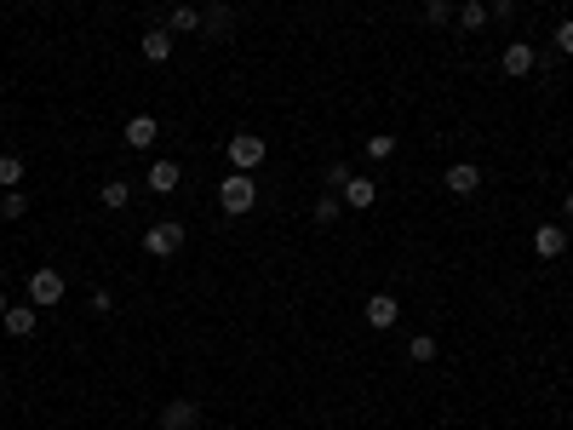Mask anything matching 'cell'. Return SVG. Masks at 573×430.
Instances as JSON below:
<instances>
[{"label":"cell","mask_w":573,"mask_h":430,"mask_svg":"<svg viewBox=\"0 0 573 430\" xmlns=\"http://www.w3.org/2000/svg\"><path fill=\"white\" fill-rule=\"evenodd\" d=\"M178 184H184V167L178 161H150V190L155 195H173Z\"/></svg>","instance_id":"obj_15"},{"label":"cell","mask_w":573,"mask_h":430,"mask_svg":"<svg viewBox=\"0 0 573 430\" xmlns=\"http://www.w3.org/2000/svg\"><path fill=\"white\" fill-rule=\"evenodd\" d=\"M396 150H401V144H396V132H373V138H368V161H373V167L390 161Z\"/></svg>","instance_id":"obj_18"},{"label":"cell","mask_w":573,"mask_h":430,"mask_svg":"<svg viewBox=\"0 0 573 430\" xmlns=\"http://www.w3.org/2000/svg\"><path fill=\"white\" fill-rule=\"evenodd\" d=\"M23 184V161L18 155H0V190H18Z\"/></svg>","instance_id":"obj_22"},{"label":"cell","mask_w":573,"mask_h":430,"mask_svg":"<svg viewBox=\"0 0 573 430\" xmlns=\"http://www.w3.org/2000/svg\"><path fill=\"white\" fill-rule=\"evenodd\" d=\"M195 430H201V425H195Z\"/></svg>","instance_id":"obj_31"},{"label":"cell","mask_w":573,"mask_h":430,"mask_svg":"<svg viewBox=\"0 0 573 430\" xmlns=\"http://www.w3.org/2000/svg\"><path fill=\"white\" fill-rule=\"evenodd\" d=\"M459 23H465V29L476 35L482 23H487V6H482V0H465V6H459Z\"/></svg>","instance_id":"obj_23"},{"label":"cell","mask_w":573,"mask_h":430,"mask_svg":"<svg viewBox=\"0 0 573 430\" xmlns=\"http://www.w3.org/2000/svg\"><path fill=\"white\" fill-rule=\"evenodd\" d=\"M229 167L236 172H259L264 167V138L259 132H236V138H229Z\"/></svg>","instance_id":"obj_4"},{"label":"cell","mask_w":573,"mask_h":430,"mask_svg":"<svg viewBox=\"0 0 573 430\" xmlns=\"http://www.w3.org/2000/svg\"><path fill=\"white\" fill-rule=\"evenodd\" d=\"M562 218H568V224H573V195H562Z\"/></svg>","instance_id":"obj_28"},{"label":"cell","mask_w":573,"mask_h":430,"mask_svg":"<svg viewBox=\"0 0 573 430\" xmlns=\"http://www.w3.org/2000/svg\"><path fill=\"white\" fill-rule=\"evenodd\" d=\"M442 184H447V195H476V190H482V167L453 161V167L442 172Z\"/></svg>","instance_id":"obj_9"},{"label":"cell","mask_w":573,"mask_h":430,"mask_svg":"<svg viewBox=\"0 0 573 430\" xmlns=\"http://www.w3.org/2000/svg\"><path fill=\"white\" fill-rule=\"evenodd\" d=\"M338 213H345V201H338V195H333V190H327V195H321V201H315V213H310V218H315V224H333V218H338Z\"/></svg>","instance_id":"obj_20"},{"label":"cell","mask_w":573,"mask_h":430,"mask_svg":"<svg viewBox=\"0 0 573 430\" xmlns=\"http://www.w3.org/2000/svg\"><path fill=\"white\" fill-rule=\"evenodd\" d=\"M516 12V0H487V18H510Z\"/></svg>","instance_id":"obj_27"},{"label":"cell","mask_w":573,"mask_h":430,"mask_svg":"<svg viewBox=\"0 0 573 430\" xmlns=\"http://www.w3.org/2000/svg\"><path fill=\"white\" fill-rule=\"evenodd\" d=\"M6 310H12V304H6V293H0V316H6Z\"/></svg>","instance_id":"obj_29"},{"label":"cell","mask_w":573,"mask_h":430,"mask_svg":"<svg viewBox=\"0 0 573 430\" xmlns=\"http://www.w3.org/2000/svg\"><path fill=\"white\" fill-rule=\"evenodd\" d=\"M29 304L35 310H52V304H64V276H58L52 264H41L29 276Z\"/></svg>","instance_id":"obj_3"},{"label":"cell","mask_w":573,"mask_h":430,"mask_svg":"<svg viewBox=\"0 0 573 430\" xmlns=\"http://www.w3.org/2000/svg\"><path fill=\"white\" fill-rule=\"evenodd\" d=\"M87 310H92V316H109V310H115V299H109V293H104V287H97V293H92V304H87Z\"/></svg>","instance_id":"obj_26"},{"label":"cell","mask_w":573,"mask_h":430,"mask_svg":"<svg viewBox=\"0 0 573 430\" xmlns=\"http://www.w3.org/2000/svg\"><path fill=\"white\" fill-rule=\"evenodd\" d=\"M0 327H6V339H35V327H41V310H35V304H12V310L0 316Z\"/></svg>","instance_id":"obj_8"},{"label":"cell","mask_w":573,"mask_h":430,"mask_svg":"<svg viewBox=\"0 0 573 430\" xmlns=\"http://www.w3.org/2000/svg\"><path fill=\"white\" fill-rule=\"evenodd\" d=\"M178 247H184V224H178V218H161V224L143 230V253L150 258H173Z\"/></svg>","instance_id":"obj_2"},{"label":"cell","mask_w":573,"mask_h":430,"mask_svg":"<svg viewBox=\"0 0 573 430\" xmlns=\"http://www.w3.org/2000/svg\"><path fill=\"white\" fill-rule=\"evenodd\" d=\"M97 201H104L109 213H120V207L132 201V184H127V178H104V190H97Z\"/></svg>","instance_id":"obj_17"},{"label":"cell","mask_w":573,"mask_h":430,"mask_svg":"<svg viewBox=\"0 0 573 430\" xmlns=\"http://www.w3.org/2000/svg\"><path fill=\"white\" fill-rule=\"evenodd\" d=\"M218 207H224V218H247L252 207H259V184H252V172H229V178L218 184Z\"/></svg>","instance_id":"obj_1"},{"label":"cell","mask_w":573,"mask_h":430,"mask_svg":"<svg viewBox=\"0 0 573 430\" xmlns=\"http://www.w3.org/2000/svg\"><path fill=\"white\" fill-rule=\"evenodd\" d=\"M166 29H173V35H201V6H190V0H178V6L166 12Z\"/></svg>","instance_id":"obj_16"},{"label":"cell","mask_w":573,"mask_h":430,"mask_svg":"<svg viewBox=\"0 0 573 430\" xmlns=\"http://www.w3.org/2000/svg\"><path fill=\"white\" fill-rule=\"evenodd\" d=\"M453 18V0H424V23H447Z\"/></svg>","instance_id":"obj_24"},{"label":"cell","mask_w":573,"mask_h":430,"mask_svg":"<svg viewBox=\"0 0 573 430\" xmlns=\"http://www.w3.org/2000/svg\"><path fill=\"white\" fill-rule=\"evenodd\" d=\"M407 362H419V367L436 362V339H430V333H413V339H407Z\"/></svg>","instance_id":"obj_19"},{"label":"cell","mask_w":573,"mask_h":430,"mask_svg":"<svg viewBox=\"0 0 573 430\" xmlns=\"http://www.w3.org/2000/svg\"><path fill=\"white\" fill-rule=\"evenodd\" d=\"M338 201H345L350 213H368V207L379 201V184H373L368 172H350V184H345V190H338Z\"/></svg>","instance_id":"obj_6"},{"label":"cell","mask_w":573,"mask_h":430,"mask_svg":"<svg viewBox=\"0 0 573 430\" xmlns=\"http://www.w3.org/2000/svg\"><path fill=\"white\" fill-rule=\"evenodd\" d=\"M533 253H539V258H562L568 253V230L562 224H539V230H533Z\"/></svg>","instance_id":"obj_12"},{"label":"cell","mask_w":573,"mask_h":430,"mask_svg":"<svg viewBox=\"0 0 573 430\" xmlns=\"http://www.w3.org/2000/svg\"><path fill=\"white\" fill-rule=\"evenodd\" d=\"M23 213H29V195H23V190H6V195H0V218H23Z\"/></svg>","instance_id":"obj_21"},{"label":"cell","mask_w":573,"mask_h":430,"mask_svg":"<svg viewBox=\"0 0 573 430\" xmlns=\"http://www.w3.org/2000/svg\"><path fill=\"white\" fill-rule=\"evenodd\" d=\"M195 425H201V402L178 396V402H166V408H161V430H195Z\"/></svg>","instance_id":"obj_11"},{"label":"cell","mask_w":573,"mask_h":430,"mask_svg":"<svg viewBox=\"0 0 573 430\" xmlns=\"http://www.w3.org/2000/svg\"><path fill=\"white\" fill-rule=\"evenodd\" d=\"M533 64H539V52H533L528 41H510L505 46V58H499V69H505L510 81H522V75H533Z\"/></svg>","instance_id":"obj_7"},{"label":"cell","mask_w":573,"mask_h":430,"mask_svg":"<svg viewBox=\"0 0 573 430\" xmlns=\"http://www.w3.org/2000/svg\"><path fill=\"white\" fill-rule=\"evenodd\" d=\"M120 138H127V150H150V144L161 138V121L155 115H132L127 127H120Z\"/></svg>","instance_id":"obj_10"},{"label":"cell","mask_w":573,"mask_h":430,"mask_svg":"<svg viewBox=\"0 0 573 430\" xmlns=\"http://www.w3.org/2000/svg\"><path fill=\"white\" fill-rule=\"evenodd\" d=\"M0 385H6V373H0Z\"/></svg>","instance_id":"obj_30"},{"label":"cell","mask_w":573,"mask_h":430,"mask_svg":"<svg viewBox=\"0 0 573 430\" xmlns=\"http://www.w3.org/2000/svg\"><path fill=\"white\" fill-rule=\"evenodd\" d=\"M361 316H368V327H373V333H390V327L401 322V304H396V293H373V299H368V310H361Z\"/></svg>","instance_id":"obj_5"},{"label":"cell","mask_w":573,"mask_h":430,"mask_svg":"<svg viewBox=\"0 0 573 430\" xmlns=\"http://www.w3.org/2000/svg\"><path fill=\"white\" fill-rule=\"evenodd\" d=\"M138 52H143V64H166V58H173V29H166V23H161V29H150L138 41Z\"/></svg>","instance_id":"obj_13"},{"label":"cell","mask_w":573,"mask_h":430,"mask_svg":"<svg viewBox=\"0 0 573 430\" xmlns=\"http://www.w3.org/2000/svg\"><path fill=\"white\" fill-rule=\"evenodd\" d=\"M556 52H568V58H573V18L556 23Z\"/></svg>","instance_id":"obj_25"},{"label":"cell","mask_w":573,"mask_h":430,"mask_svg":"<svg viewBox=\"0 0 573 430\" xmlns=\"http://www.w3.org/2000/svg\"><path fill=\"white\" fill-rule=\"evenodd\" d=\"M229 29H236V12L229 6H206L201 12V35L206 41H229Z\"/></svg>","instance_id":"obj_14"}]
</instances>
